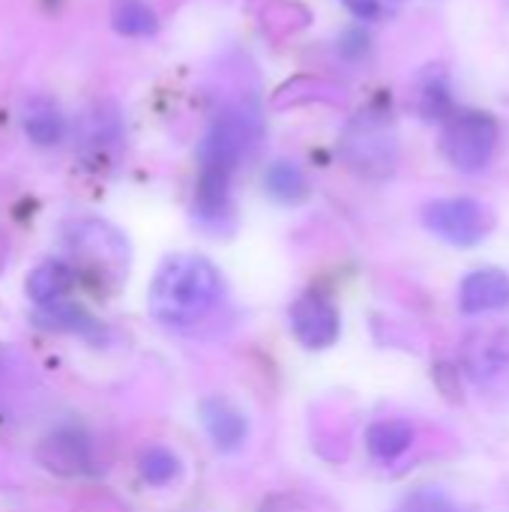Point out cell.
Returning <instances> with one entry per match:
<instances>
[{
  "label": "cell",
  "mask_w": 509,
  "mask_h": 512,
  "mask_svg": "<svg viewBox=\"0 0 509 512\" xmlns=\"http://www.w3.org/2000/svg\"><path fill=\"white\" fill-rule=\"evenodd\" d=\"M498 147V123L483 111H459L450 114L444 126V153L453 168L474 174L483 171Z\"/></svg>",
  "instance_id": "obj_3"
},
{
  "label": "cell",
  "mask_w": 509,
  "mask_h": 512,
  "mask_svg": "<svg viewBox=\"0 0 509 512\" xmlns=\"http://www.w3.org/2000/svg\"><path fill=\"white\" fill-rule=\"evenodd\" d=\"M201 420H204V429H207L210 441L222 453H231V450L243 447V441L249 435L246 414L237 405H231L228 399H219V396H213V399H207L201 405Z\"/></svg>",
  "instance_id": "obj_9"
},
{
  "label": "cell",
  "mask_w": 509,
  "mask_h": 512,
  "mask_svg": "<svg viewBox=\"0 0 509 512\" xmlns=\"http://www.w3.org/2000/svg\"><path fill=\"white\" fill-rule=\"evenodd\" d=\"M348 162L366 177H387L396 165V141L375 114H360L345 135Z\"/></svg>",
  "instance_id": "obj_5"
},
{
  "label": "cell",
  "mask_w": 509,
  "mask_h": 512,
  "mask_svg": "<svg viewBox=\"0 0 509 512\" xmlns=\"http://www.w3.org/2000/svg\"><path fill=\"white\" fill-rule=\"evenodd\" d=\"M24 132L30 135V141L42 144V147H51L63 138L66 126H63V117L60 111L45 102V99H33L27 108H24Z\"/></svg>",
  "instance_id": "obj_13"
},
{
  "label": "cell",
  "mask_w": 509,
  "mask_h": 512,
  "mask_svg": "<svg viewBox=\"0 0 509 512\" xmlns=\"http://www.w3.org/2000/svg\"><path fill=\"white\" fill-rule=\"evenodd\" d=\"M255 120L240 111H222L213 126L207 129L201 147H198V162L204 174H219V177H231L237 171V165L246 159V153L255 144Z\"/></svg>",
  "instance_id": "obj_2"
},
{
  "label": "cell",
  "mask_w": 509,
  "mask_h": 512,
  "mask_svg": "<svg viewBox=\"0 0 509 512\" xmlns=\"http://www.w3.org/2000/svg\"><path fill=\"white\" fill-rule=\"evenodd\" d=\"M450 108V99L444 93V87H429L426 96H423V114L426 120H441Z\"/></svg>",
  "instance_id": "obj_19"
},
{
  "label": "cell",
  "mask_w": 509,
  "mask_h": 512,
  "mask_svg": "<svg viewBox=\"0 0 509 512\" xmlns=\"http://www.w3.org/2000/svg\"><path fill=\"white\" fill-rule=\"evenodd\" d=\"M399 512H459V507L447 495L435 489H423V492H414Z\"/></svg>",
  "instance_id": "obj_18"
},
{
  "label": "cell",
  "mask_w": 509,
  "mask_h": 512,
  "mask_svg": "<svg viewBox=\"0 0 509 512\" xmlns=\"http://www.w3.org/2000/svg\"><path fill=\"white\" fill-rule=\"evenodd\" d=\"M360 21H387L399 12L402 0H345Z\"/></svg>",
  "instance_id": "obj_17"
},
{
  "label": "cell",
  "mask_w": 509,
  "mask_h": 512,
  "mask_svg": "<svg viewBox=\"0 0 509 512\" xmlns=\"http://www.w3.org/2000/svg\"><path fill=\"white\" fill-rule=\"evenodd\" d=\"M69 288H72V270L63 261H45L27 279V294L39 306H54L60 297L69 294Z\"/></svg>",
  "instance_id": "obj_11"
},
{
  "label": "cell",
  "mask_w": 509,
  "mask_h": 512,
  "mask_svg": "<svg viewBox=\"0 0 509 512\" xmlns=\"http://www.w3.org/2000/svg\"><path fill=\"white\" fill-rule=\"evenodd\" d=\"M138 471H141L144 483L162 489V486H168V483H174L180 477L183 465H180V459L168 447H147L138 456Z\"/></svg>",
  "instance_id": "obj_15"
},
{
  "label": "cell",
  "mask_w": 509,
  "mask_h": 512,
  "mask_svg": "<svg viewBox=\"0 0 509 512\" xmlns=\"http://www.w3.org/2000/svg\"><path fill=\"white\" fill-rule=\"evenodd\" d=\"M411 444H414V429L405 420H381V423H372L366 432V447L378 462L399 459Z\"/></svg>",
  "instance_id": "obj_10"
},
{
  "label": "cell",
  "mask_w": 509,
  "mask_h": 512,
  "mask_svg": "<svg viewBox=\"0 0 509 512\" xmlns=\"http://www.w3.org/2000/svg\"><path fill=\"white\" fill-rule=\"evenodd\" d=\"M261 512H297V510H294V501H291V498H285V510H276V498H273V501H267V504H264V510Z\"/></svg>",
  "instance_id": "obj_20"
},
{
  "label": "cell",
  "mask_w": 509,
  "mask_h": 512,
  "mask_svg": "<svg viewBox=\"0 0 509 512\" xmlns=\"http://www.w3.org/2000/svg\"><path fill=\"white\" fill-rule=\"evenodd\" d=\"M222 300V276L201 255H171L150 285V315L174 330L204 321Z\"/></svg>",
  "instance_id": "obj_1"
},
{
  "label": "cell",
  "mask_w": 509,
  "mask_h": 512,
  "mask_svg": "<svg viewBox=\"0 0 509 512\" xmlns=\"http://www.w3.org/2000/svg\"><path fill=\"white\" fill-rule=\"evenodd\" d=\"M465 372L474 381H492L509 366V330L507 327H483L474 330L462 345Z\"/></svg>",
  "instance_id": "obj_7"
},
{
  "label": "cell",
  "mask_w": 509,
  "mask_h": 512,
  "mask_svg": "<svg viewBox=\"0 0 509 512\" xmlns=\"http://www.w3.org/2000/svg\"><path fill=\"white\" fill-rule=\"evenodd\" d=\"M429 231L453 246H477L492 231V213L474 198H441L423 210Z\"/></svg>",
  "instance_id": "obj_4"
},
{
  "label": "cell",
  "mask_w": 509,
  "mask_h": 512,
  "mask_svg": "<svg viewBox=\"0 0 509 512\" xmlns=\"http://www.w3.org/2000/svg\"><path fill=\"white\" fill-rule=\"evenodd\" d=\"M291 330H294L300 345L321 351V348L336 345L339 330H342V318H339V309L327 297L303 294L291 306Z\"/></svg>",
  "instance_id": "obj_6"
},
{
  "label": "cell",
  "mask_w": 509,
  "mask_h": 512,
  "mask_svg": "<svg viewBox=\"0 0 509 512\" xmlns=\"http://www.w3.org/2000/svg\"><path fill=\"white\" fill-rule=\"evenodd\" d=\"M111 24L123 36H150V33H156L159 18L144 0H114Z\"/></svg>",
  "instance_id": "obj_14"
},
{
  "label": "cell",
  "mask_w": 509,
  "mask_h": 512,
  "mask_svg": "<svg viewBox=\"0 0 509 512\" xmlns=\"http://www.w3.org/2000/svg\"><path fill=\"white\" fill-rule=\"evenodd\" d=\"M509 306V276L504 270H474L459 285V309L465 315H486Z\"/></svg>",
  "instance_id": "obj_8"
},
{
  "label": "cell",
  "mask_w": 509,
  "mask_h": 512,
  "mask_svg": "<svg viewBox=\"0 0 509 512\" xmlns=\"http://www.w3.org/2000/svg\"><path fill=\"white\" fill-rule=\"evenodd\" d=\"M264 189L270 198H276L279 204H300L309 195V183L306 174L294 165V162H273L264 174Z\"/></svg>",
  "instance_id": "obj_12"
},
{
  "label": "cell",
  "mask_w": 509,
  "mask_h": 512,
  "mask_svg": "<svg viewBox=\"0 0 509 512\" xmlns=\"http://www.w3.org/2000/svg\"><path fill=\"white\" fill-rule=\"evenodd\" d=\"M120 138V123L108 108H96L81 120V147L84 150H108Z\"/></svg>",
  "instance_id": "obj_16"
}]
</instances>
